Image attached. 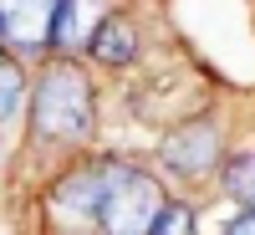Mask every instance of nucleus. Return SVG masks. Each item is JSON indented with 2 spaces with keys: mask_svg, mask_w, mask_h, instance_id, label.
Wrapping results in <instances>:
<instances>
[{
  "mask_svg": "<svg viewBox=\"0 0 255 235\" xmlns=\"http://www.w3.org/2000/svg\"><path fill=\"white\" fill-rule=\"evenodd\" d=\"M31 123L41 138L56 143H82L92 133V87L77 67H56L41 77L36 102H31Z\"/></svg>",
  "mask_w": 255,
  "mask_h": 235,
  "instance_id": "obj_1",
  "label": "nucleus"
},
{
  "mask_svg": "<svg viewBox=\"0 0 255 235\" xmlns=\"http://www.w3.org/2000/svg\"><path fill=\"white\" fill-rule=\"evenodd\" d=\"M158 210H163V195L143 169L108 164V184H102V200H97V220L108 235H148Z\"/></svg>",
  "mask_w": 255,
  "mask_h": 235,
  "instance_id": "obj_2",
  "label": "nucleus"
},
{
  "mask_svg": "<svg viewBox=\"0 0 255 235\" xmlns=\"http://www.w3.org/2000/svg\"><path fill=\"white\" fill-rule=\"evenodd\" d=\"M67 0H0V41L15 51H46Z\"/></svg>",
  "mask_w": 255,
  "mask_h": 235,
  "instance_id": "obj_3",
  "label": "nucleus"
},
{
  "mask_svg": "<svg viewBox=\"0 0 255 235\" xmlns=\"http://www.w3.org/2000/svg\"><path fill=\"white\" fill-rule=\"evenodd\" d=\"M220 159V128L215 123H184L163 138V164L179 169V174H204L209 164Z\"/></svg>",
  "mask_w": 255,
  "mask_h": 235,
  "instance_id": "obj_4",
  "label": "nucleus"
},
{
  "mask_svg": "<svg viewBox=\"0 0 255 235\" xmlns=\"http://www.w3.org/2000/svg\"><path fill=\"white\" fill-rule=\"evenodd\" d=\"M133 46H138V36H133V26H128L123 15H108L97 26V36H92V56L108 61V67H123V61L133 56Z\"/></svg>",
  "mask_w": 255,
  "mask_h": 235,
  "instance_id": "obj_5",
  "label": "nucleus"
},
{
  "mask_svg": "<svg viewBox=\"0 0 255 235\" xmlns=\"http://www.w3.org/2000/svg\"><path fill=\"white\" fill-rule=\"evenodd\" d=\"M225 195L255 210V154H235L225 164Z\"/></svg>",
  "mask_w": 255,
  "mask_h": 235,
  "instance_id": "obj_6",
  "label": "nucleus"
},
{
  "mask_svg": "<svg viewBox=\"0 0 255 235\" xmlns=\"http://www.w3.org/2000/svg\"><path fill=\"white\" fill-rule=\"evenodd\" d=\"M20 102H26V82H20V67L0 51V123L20 113Z\"/></svg>",
  "mask_w": 255,
  "mask_h": 235,
  "instance_id": "obj_7",
  "label": "nucleus"
},
{
  "mask_svg": "<svg viewBox=\"0 0 255 235\" xmlns=\"http://www.w3.org/2000/svg\"><path fill=\"white\" fill-rule=\"evenodd\" d=\"M148 235H194V215H189L184 205L163 200V210H158V220H153V230H148Z\"/></svg>",
  "mask_w": 255,
  "mask_h": 235,
  "instance_id": "obj_8",
  "label": "nucleus"
},
{
  "mask_svg": "<svg viewBox=\"0 0 255 235\" xmlns=\"http://www.w3.org/2000/svg\"><path fill=\"white\" fill-rule=\"evenodd\" d=\"M225 235H255V210H245V215H240L235 225H230Z\"/></svg>",
  "mask_w": 255,
  "mask_h": 235,
  "instance_id": "obj_9",
  "label": "nucleus"
}]
</instances>
